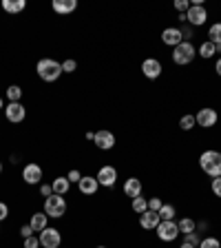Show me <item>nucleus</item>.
I'll return each instance as SVG.
<instances>
[{
	"instance_id": "obj_1",
	"label": "nucleus",
	"mask_w": 221,
	"mask_h": 248,
	"mask_svg": "<svg viewBox=\"0 0 221 248\" xmlns=\"http://www.w3.org/2000/svg\"><path fill=\"white\" fill-rule=\"evenodd\" d=\"M36 71H38V76H40V80H44V82H56L58 78L62 76V62L53 60V58H42V60H38Z\"/></svg>"
},
{
	"instance_id": "obj_2",
	"label": "nucleus",
	"mask_w": 221,
	"mask_h": 248,
	"mask_svg": "<svg viewBox=\"0 0 221 248\" xmlns=\"http://www.w3.org/2000/svg\"><path fill=\"white\" fill-rule=\"evenodd\" d=\"M199 166L212 180L221 177V153L219 151H204V153L199 155Z\"/></svg>"
},
{
	"instance_id": "obj_3",
	"label": "nucleus",
	"mask_w": 221,
	"mask_h": 248,
	"mask_svg": "<svg viewBox=\"0 0 221 248\" xmlns=\"http://www.w3.org/2000/svg\"><path fill=\"white\" fill-rule=\"evenodd\" d=\"M197 56V49L192 42H179V45L173 49V62H175L177 67H186V64H191Z\"/></svg>"
},
{
	"instance_id": "obj_4",
	"label": "nucleus",
	"mask_w": 221,
	"mask_h": 248,
	"mask_svg": "<svg viewBox=\"0 0 221 248\" xmlns=\"http://www.w3.org/2000/svg\"><path fill=\"white\" fill-rule=\"evenodd\" d=\"M64 213H67V200H64V195H49L44 200V215L46 217L58 219V217H62Z\"/></svg>"
},
{
	"instance_id": "obj_5",
	"label": "nucleus",
	"mask_w": 221,
	"mask_h": 248,
	"mask_svg": "<svg viewBox=\"0 0 221 248\" xmlns=\"http://www.w3.org/2000/svg\"><path fill=\"white\" fill-rule=\"evenodd\" d=\"M38 237H40V246L42 248H60V244H62L60 231H58V228H51V226H46Z\"/></svg>"
},
{
	"instance_id": "obj_6",
	"label": "nucleus",
	"mask_w": 221,
	"mask_h": 248,
	"mask_svg": "<svg viewBox=\"0 0 221 248\" xmlns=\"http://www.w3.org/2000/svg\"><path fill=\"white\" fill-rule=\"evenodd\" d=\"M186 22H191L192 27H201L208 22V11L204 5H191V9L186 11Z\"/></svg>"
},
{
	"instance_id": "obj_7",
	"label": "nucleus",
	"mask_w": 221,
	"mask_h": 248,
	"mask_svg": "<svg viewBox=\"0 0 221 248\" xmlns=\"http://www.w3.org/2000/svg\"><path fill=\"white\" fill-rule=\"evenodd\" d=\"M157 231V237L162 239V242H175L177 237H179V228H177V222L173 219V222H160V226L155 228Z\"/></svg>"
},
{
	"instance_id": "obj_8",
	"label": "nucleus",
	"mask_w": 221,
	"mask_h": 248,
	"mask_svg": "<svg viewBox=\"0 0 221 248\" xmlns=\"http://www.w3.org/2000/svg\"><path fill=\"white\" fill-rule=\"evenodd\" d=\"M5 118L11 124H22V120L27 118V108L22 107V102H9L5 107Z\"/></svg>"
},
{
	"instance_id": "obj_9",
	"label": "nucleus",
	"mask_w": 221,
	"mask_h": 248,
	"mask_svg": "<svg viewBox=\"0 0 221 248\" xmlns=\"http://www.w3.org/2000/svg\"><path fill=\"white\" fill-rule=\"evenodd\" d=\"M95 180H98L100 186H104V188H111V186H115V182H118V169H115V166H111V164L102 166V169L98 170Z\"/></svg>"
},
{
	"instance_id": "obj_10",
	"label": "nucleus",
	"mask_w": 221,
	"mask_h": 248,
	"mask_svg": "<svg viewBox=\"0 0 221 248\" xmlns=\"http://www.w3.org/2000/svg\"><path fill=\"white\" fill-rule=\"evenodd\" d=\"M93 144L98 146L100 151H111L115 146V135L111 133L108 129L95 131V135H93Z\"/></svg>"
},
{
	"instance_id": "obj_11",
	"label": "nucleus",
	"mask_w": 221,
	"mask_h": 248,
	"mask_svg": "<svg viewBox=\"0 0 221 248\" xmlns=\"http://www.w3.org/2000/svg\"><path fill=\"white\" fill-rule=\"evenodd\" d=\"M217 120H219V113H217L215 108H210V107L199 108V113L195 115V122L199 124V126H204V129H210V126H215Z\"/></svg>"
},
{
	"instance_id": "obj_12",
	"label": "nucleus",
	"mask_w": 221,
	"mask_h": 248,
	"mask_svg": "<svg viewBox=\"0 0 221 248\" xmlns=\"http://www.w3.org/2000/svg\"><path fill=\"white\" fill-rule=\"evenodd\" d=\"M162 71H164V67H162V62L157 60V58H146V60L142 62V73H144L148 80H157V78L162 76Z\"/></svg>"
},
{
	"instance_id": "obj_13",
	"label": "nucleus",
	"mask_w": 221,
	"mask_h": 248,
	"mask_svg": "<svg viewBox=\"0 0 221 248\" xmlns=\"http://www.w3.org/2000/svg\"><path fill=\"white\" fill-rule=\"evenodd\" d=\"M22 180L27 182V184H40L42 182V166L36 164V162H29V164L22 169Z\"/></svg>"
},
{
	"instance_id": "obj_14",
	"label": "nucleus",
	"mask_w": 221,
	"mask_h": 248,
	"mask_svg": "<svg viewBox=\"0 0 221 248\" xmlns=\"http://www.w3.org/2000/svg\"><path fill=\"white\" fill-rule=\"evenodd\" d=\"M162 42L175 49L179 42H184V38H181V29H177V27H166V29L162 31Z\"/></svg>"
},
{
	"instance_id": "obj_15",
	"label": "nucleus",
	"mask_w": 221,
	"mask_h": 248,
	"mask_svg": "<svg viewBox=\"0 0 221 248\" xmlns=\"http://www.w3.org/2000/svg\"><path fill=\"white\" fill-rule=\"evenodd\" d=\"M77 188H80L82 195H95L98 188H100V184H98V180H95L93 175H82V180L77 182Z\"/></svg>"
},
{
	"instance_id": "obj_16",
	"label": "nucleus",
	"mask_w": 221,
	"mask_h": 248,
	"mask_svg": "<svg viewBox=\"0 0 221 248\" xmlns=\"http://www.w3.org/2000/svg\"><path fill=\"white\" fill-rule=\"evenodd\" d=\"M160 215H157V213L155 211H146V213H142V215H139V226L142 228H146V231H155V228L160 226Z\"/></svg>"
},
{
	"instance_id": "obj_17",
	"label": "nucleus",
	"mask_w": 221,
	"mask_h": 248,
	"mask_svg": "<svg viewBox=\"0 0 221 248\" xmlns=\"http://www.w3.org/2000/svg\"><path fill=\"white\" fill-rule=\"evenodd\" d=\"M124 195H129L131 200L142 195V180L139 177H129V180L124 182Z\"/></svg>"
},
{
	"instance_id": "obj_18",
	"label": "nucleus",
	"mask_w": 221,
	"mask_h": 248,
	"mask_svg": "<svg viewBox=\"0 0 221 248\" xmlns=\"http://www.w3.org/2000/svg\"><path fill=\"white\" fill-rule=\"evenodd\" d=\"M51 9L56 14H71V11L77 9V0H53Z\"/></svg>"
},
{
	"instance_id": "obj_19",
	"label": "nucleus",
	"mask_w": 221,
	"mask_h": 248,
	"mask_svg": "<svg viewBox=\"0 0 221 248\" xmlns=\"http://www.w3.org/2000/svg\"><path fill=\"white\" fill-rule=\"evenodd\" d=\"M29 226L33 228V232H42L46 226H49V217L44 215V211L42 213H33L29 219Z\"/></svg>"
},
{
	"instance_id": "obj_20",
	"label": "nucleus",
	"mask_w": 221,
	"mask_h": 248,
	"mask_svg": "<svg viewBox=\"0 0 221 248\" xmlns=\"http://www.w3.org/2000/svg\"><path fill=\"white\" fill-rule=\"evenodd\" d=\"M25 7L27 0H2V9L7 14H20V11H25Z\"/></svg>"
},
{
	"instance_id": "obj_21",
	"label": "nucleus",
	"mask_w": 221,
	"mask_h": 248,
	"mask_svg": "<svg viewBox=\"0 0 221 248\" xmlns=\"http://www.w3.org/2000/svg\"><path fill=\"white\" fill-rule=\"evenodd\" d=\"M69 186H71V182H69L67 177H56V180L51 182L53 195H67V193H69Z\"/></svg>"
},
{
	"instance_id": "obj_22",
	"label": "nucleus",
	"mask_w": 221,
	"mask_h": 248,
	"mask_svg": "<svg viewBox=\"0 0 221 248\" xmlns=\"http://www.w3.org/2000/svg\"><path fill=\"white\" fill-rule=\"evenodd\" d=\"M177 228H179L181 235H188V232L197 231V222L192 219V217H181L179 222H177Z\"/></svg>"
},
{
	"instance_id": "obj_23",
	"label": "nucleus",
	"mask_w": 221,
	"mask_h": 248,
	"mask_svg": "<svg viewBox=\"0 0 221 248\" xmlns=\"http://www.w3.org/2000/svg\"><path fill=\"white\" fill-rule=\"evenodd\" d=\"M157 215H160L162 222H173V219H175V215H177V211H175V206H173V204H164V206L157 211Z\"/></svg>"
},
{
	"instance_id": "obj_24",
	"label": "nucleus",
	"mask_w": 221,
	"mask_h": 248,
	"mask_svg": "<svg viewBox=\"0 0 221 248\" xmlns=\"http://www.w3.org/2000/svg\"><path fill=\"white\" fill-rule=\"evenodd\" d=\"M208 40H210L212 45H221V22L210 25V29H208Z\"/></svg>"
},
{
	"instance_id": "obj_25",
	"label": "nucleus",
	"mask_w": 221,
	"mask_h": 248,
	"mask_svg": "<svg viewBox=\"0 0 221 248\" xmlns=\"http://www.w3.org/2000/svg\"><path fill=\"white\" fill-rule=\"evenodd\" d=\"M131 208H133L135 213H139V215H142V213L148 211V202H146L144 195H139V197H135V200L131 202Z\"/></svg>"
},
{
	"instance_id": "obj_26",
	"label": "nucleus",
	"mask_w": 221,
	"mask_h": 248,
	"mask_svg": "<svg viewBox=\"0 0 221 248\" xmlns=\"http://www.w3.org/2000/svg\"><path fill=\"white\" fill-rule=\"evenodd\" d=\"M7 100L9 102H20V98H22V87H18V84H11L9 89H7Z\"/></svg>"
},
{
	"instance_id": "obj_27",
	"label": "nucleus",
	"mask_w": 221,
	"mask_h": 248,
	"mask_svg": "<svg viewBox=\"0 0 221 248\" xmlns=\"http://www.w3.org/2000/svg\"><path fill=\"white\" fill-rule=\"evenodd\" d=\"M215 45H212V42L210 40H206V42H201V45H199V56L201 58H206V60H208V58H212V56H215Z\"/></svg>"
},
{
	"instance_id": "obj_28",
	"label": "nucleus",
	"mask_w": 221,
	"mask_h": 248,
	"mask_svg": "<svg viewBox=\"0 0 221 248\" xmlns=\"http://www.w3.org/2000/svg\"><path fill=\"white\" fill-rule=\"evenodd\" d=\"M179 126H181V131H192L197 126V122H195V115H181V120H179Z\"/></svg>"
},
{
	"instance_id": "obj_29",
	"label": "nucleus",
	"mask_w": 221,
	"mask_h": 248,
	"mask_svg": "<svg viewBox=\"0 0 221 248\" xmlns=\"http://www.w3.org/2000/svg\"><path fill=\"white\" fill-rule=\"evenodd\" d=\"M199 248H221V242L217 237H204L199 242Z\"/></svg>"
},
{
	"instance_id": "obj_30",
	"label": "nucleus",
	"mask_w": 221,
	"mask_h": 248,
	"mask_svg": "<svg viewBox=\"0 0 221 248\" xmlns=\"http://www.w3.org/2000/svg\"><path fill=\"white\" fill-rule=\"evenodd\" d=\"M75 69H77V62L73 60V58L62 62V73H75Z\"/></svg>"
},
{
	"instance_id": "obj_31",
	"label": "nucleus",
	"mask_w": 221,
	"mask_h": 248,
	"mask_svg": "<svg viewBox=\"0 0 221 248\" xmlns=\"http://www.w3.org/2000/svg\"><path fill=\"white\" fill-rule=\"evenodd\" d=\"M162 206H164V202H162L160 197H150V200H148V211H155V213H157Z\"/></svg>"
},
{
	"instance_id": "obj_32",
	"label": "nucleus",
	"mask_w": 221,
	"mask_h": 248,
	"mask_svg": "<svg viewBox=\"0 0 221 248\" xmlns=\"http://www.w3.org/2000/svg\"><path fill=\"white\" fill-rule=\"evenodd\" d=\"M175 9L179 11V14H186V11L191 9V2H188V0H175Z\"/></svg>"
},
{
	"instance_id": "obj_33",
	"label": "nucleus",
	"mask_w": 221,
	"mask_h": 248,
	"mask_svg": "<svg viewBox=\"0 0 221 248\" xmlns=\"http://www.w3.org/2000/svg\"><path fill=\"white\" fill-rule=\"evenodd\" d=\"M25 248H40V237L31 235V237L25 239Z\"/></svg>"
},
{
	"instance_id": "obj_34",
	"label": "nucleus",
	"mask_w": 221,
	"mask_h": 248,
	"mask_svg": "<svg viewBox=\"0 0 221 248\" xmlns=\"http://www.w3.org/2000/svg\"><path fill=\"white\" fill-rule=\"evenodd\" d=\"M184 242H188V244H192L195 248H199V242H201V239H199V235H197V231H195V232H188Z\"/></svg>"
},
{
	"instance_id": "obj_35",
	"label": "nucleus",
	"mask_w": 221,
	"mask_h": 248,
	"mask_svg": "<svg viewBox=\"0 0 221 248\" xmlns=\"http://www.w3.org/2000/svg\"><path fill=\"white\" fill-rule=\"evenodd\" d=\"M210 188H212V193H215V195L221 200V177H215V180H212Z\"/></svg>"
},
{
	"instance_id": "obj_36",
	"label": "nucleus",
	"mask_w": 221,
	"mask_h": 248,
	"mask_svg": "<svg viewBox=\"0 0 221 248\" xmlns=\"http://www.w3.org/2000/svg\"><path fill=\"white\" fill-rule=\"evenodd\" d=\"M67 180H69V182H75V184H77V182L82 180V173L73 169V170H69V173H67Z\"/></svg>"
},
{
	"instance_id": "obj_37",
	"label": "nucleus",
	"mask_w": 221,
	"mask_h": 248,
	"mask_svg": "<svg viewBox=\"0 0 221 248\" xmlns=\"http://www.w3.org/2000/svg\"><path fill=\"white\" fill-rule=\"evenodd\" d=\"M7 217H9V206H7L5 202H0V222H5Z\"/></svg>"
},
{
	"instance_id": "obj_38",
	"label": "nucleus",
	"mask_w": 221,
	"mask_h": 248,
	"mask_svg": "<svg viewBox=\"0 0 221 248\" xmlns=\"http://www.w3.org/2000/svg\"><path fill=\"white\" fill-rule=\"evenodd\" d=\"M20 235H22V239L31 237V235H33V228H31L29 224H25V226H20Z\"/></svg>"
},
{
	"instance_id": "obj_39",
	"label": "nucleus",
	"mask_w": 221,
	"mask_h": 248,
	"mask_svg": "<svg viewBox=\"0 0 221 248\" xmlns=\"http://www.w3.org/2000/svg\"><path fill=\"white\" fill-rule=\"evenodd\" d=\"M40 193H42V195H44V200H46V197H49V195H53V188H51V184H42V186H40Z\"/></svg>"
},
{
	"instance_id": "obj_40",
	"label": "nucleus",
	"mask_w": 221,
	"mask_h": 248,
	"mask_svg": "<svg viewBox=\"0 0 221 248\" xmlns=\"http://www.w3.org/2000/svg\"><path fill=\"white\" fill-rule=\"evenodd\" d=\"M215 71H217V76L221 78V58H219V60H217V64H215Z\"/></svg>"
},
{
	"instance_id": "obj_41",
	"label": "nucleus",
	"mask_w": 221,
	"mask_h": 248,
	"mask_svg": "<svg viewBox=\"0 0 221 248\" xmlns=\"http://www.w3.org/2000/svg\"><path fill=\"white\" fill-rule=\"evenodd\" d=\"M179 248H195V246H192V244H188V242H181Z\"/></svg>"
},
{
	"instance_id": "obj_42",
	"label": "nucleus",
	"mask_w": 221,
	"mask_h": 248,
	"mask_svg": "<svg viewBox=\"0 0 221 248\" xmlns=\"http://www.w3.org/2000/svg\"><path fill=\"white\" fill-rule=\"evenodd\" d=\"M215 51H217V53H221V45H215Z\"/></svg>"
},
{
	"instance_id": "obj_43",
	"label": "nucleus",
	"mask_w": 221,
	"mask_h": 248,
	"mask_svg": "<svg viewBox=\"0 0 221 248\" xmlns=\"http://www.w3.org/2000/svg\"><path fill=\"white\" fill-rule=\"evenodd\" d=\"M2 104H5V102H2V98H0V108H2Z\"/></svg>"
},
{
	"instance_id": "obj_44",
	"label": "nucleus",
	"mask_w": 221,
	"mask_h": 248,
	"mask_svg": "<svg viewBox=\"0 0 221 248\" xmlns=\"http://www.w3.org/2000/svg\"><path fill=\"white\" fill-rule=\"evenodd\" d=\"M0 173H2V162H0Z\"/></svg>"
},
{
	"instance_id": "obj_45",
	"label": "nucleus",
	"mask_w": 221,
	"mask_h": 248,
	"mask_svg": "<svg viewBox=\"0 0 221 248\" xmlns=\"http://www.w3.org/2000/svg\"><path fill=\"white\" fill-rule=\"evenodd\" d=\"M98 248H106V246H98Z\"/></svg>"
}]
</instances>
